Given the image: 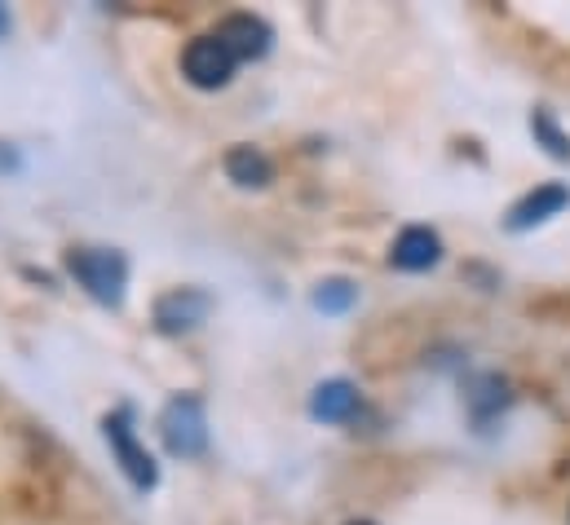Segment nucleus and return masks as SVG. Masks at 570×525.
<instances>
[{
	"mask_svg": "<svg viewBox=\"0 0 570 525\" xmlns=\"http://www.w3.org/2000/svg\"><path fill=\"white\" fill-rule=\"evenodd\" d=\"M358 406H363V397H358V389L350 380H327V385H318L314 397H309V415L314 419H327V424L350 419Z\"/></svg>",
	"mask_w": 570,
	"mask_h": 525,
	"instance_id": "9",
	"label": "nucleus"
},
{
	"mask_svg": "<svg viewBox=\"0 0 570 525\" xmlns=\"http://www.w3.org/2000/svg\"><path fill=\"white\" fill-rule=\"evenodd\" d=\"M235 53L217 40V36H195L181 53V76L195 85V89H226L230 76H235Z\"/></svg>",
	"mask_w": 570,
	"mask_h": 525,
	"instance_id": "4",
	"label": "nucleus"
},
{
	"mask_svg": "<svg viewBox=\"0 0 570 525\" xmlns=\"http://www.w3.org/2000/svg\"><path fill=\"white\" fill-rule=\"evenodd\" d=\"M213 36L235 53V62L266 58V53H271V40H275L271 22H266V18H257V13H230Z\"/></svg>",
	"mask_w": 570,
	"mask_h": 525,
	"instance_id": "6",
	"label": "nucleus"
},
{
	"mask_svg": "<svg viewBox=\"0 0 570 525\" xmlns=\"http://www.w3.org/2000/svg\"><path fill=\"white\" fill-rule=\"evenodd\" d=\"M567 204H570V190L562 186V181L535 186L527 199H518V204H513V212H509V230H513V235H522V230H531V226H544V221H549V217H558Z\"/></svg>",
	"mask_w": 570,
	"mask_h": 525,
	"instance_id": "7",
	"label": "nucleus"
},
{
	"mask_svg": "<svg viewBox=\"0 0 570 525\" xmlns=\"http://www.w3.org/2000/svg\"><path fill=\"white\" fill-rule=\"evenodd\" d=\"M226 177H230L235 186H244V190H262V186L275 181V164H271L257 146H235V150L226 155Z\"/></svg>",
	"mask_w": 570,
	"mask_h": 525,
	"instance_id": "10",
	"label": "nucleus"
},
{
	"mask_svg": "<svg viewBox=\"0 0 570 525\" xmlns=\"http://www.w3.org/2000/svg\"><path fill=\"white\" fill-rule=\"evenodd\" d=\"M390 261L399 265V269H407V274L433 269V265L442 261V239H438L429 226H407V230L394 239V248H390Z\"/></svg>",
	"mask_w": 570,
	"mask_h": 525,
	"instance_id": "8",
	"label": "nucleus"
},
{
	"mask_svg": "<svg viewBox=\"0 0 570 525\" xmlns=\"http://www.w3.org/2000/svg\"><path fill=\"white\" fill-rule=\"evenodd\" d=\"M9 31V13H4V4H0V36Z\"/></svg>",
	"mask_w": 570,
	"mask_h": 525,
	"instance_id": "13",
	"label": "nucleus"
},
{
	"mask_svg": "<svg viewBox=\"0 0 570 525\" xmlns=\"http://www.w3.org/2000/svg\"><path fill=\"white\" fill-rule=\"evenodd\" d=\"M67 269L71 278L98 300V305H120L125 300V287H129V261L111 248H71L67 252Z\"/></svg>",
	"mask_w": 570,
	"mask_h": 525,
	"instance_id": "1",
	"label": "nucleus"
},
{
	"mask_svg": "<svg viewBox=\"0 0 570 525\" xmlns=\"http://www.w3.org/2000/svg\"><path fill=\"white\" fill-rule=\"evenodd\" d=\"M531 132H535V141H544V150H549L553 159H570V137L558 129V120H553L549 111H535V116H531Z\"/></svg>",
	"mask_w": 570,
	"mask_h": 525,
	"instance_id": "12",
	"label": "nucleus"
},
{
	"mask_svg": "<svg viewBox=\"0 0 570 525\" xmlns=\"http://www.w3.org/2000/svg\"><path fill=\"white\" fill-rule=\"evenodd\" d=\"M102 437H107L116 464L125 468V477L134 482V491H142V495L146 491H155L159 468H155V459L146 455V446L138 442V433H134V410H129V406H120V410H111V415L102 419Z\"/></svg>",
	"mask_w": 570,
	"mask_h": 525,
	"instance_id": "3",
	"label": "nucleus"
},
{
	"mask_svg": "<svg viewBox=\"0 0 570 525\" xmlns=\"http://www.w3.org/2000/svg\"><path fill=\"white\" fill-rule=\"evenodd\" d=\"M354 300H358V287L345 283V278H327V283H318V291H314V305H318L323 314H345Z\"/></svg>",
	"mask_w": 570,
	"mask_h": 525,
	"instance_id": "11",
	"label": "nucleus"
},
{
	"mask_svg": "<svg viewBox=\"0 0 570 525\" xmlns=\"http://www.w3.org/2000/svg\"><path fill=\"white\" fill-rule=\"evenodd\" d=\"M208 314H213V296L199 291V287H177V291H168V296L155 300V327L168 331V336L195 331Z\"/></svg>",
	"mask_w": 570,
	"mask_h": 525,
	"instance_id": "5",
	"label": "nucleus"
},
{
	"mask_svg": "<svg viewBox=\"0 0 570 525\" xmlns=\"http://www.w3.org/2000/svg\"><path fill=\"white\" fill-rule=\"evenodd\" d=\"M350 525H372V522H350Z\"/></svg>",
	"mask_w": 570,
	"mask_h": 525,
	"instance_id": "14",
	"label": "nucleus"
},
{
	"mask_svg": "<svg viewBox=\"0 0 570 525\" xmlns=\"http://www.w3.org/2000/svg\"><path fill=\"white\" fill-rule=\"evenodd\" d=\"M159 437L168 446V455L177 459H195L208 450V415L204 402L195 394H177L159 410Z\"/></svg>",
	"mask_w": 570,
	"mask_h": 525,
	"instance_id": "2",
	"label": "nucleus"
}]
</instances>
